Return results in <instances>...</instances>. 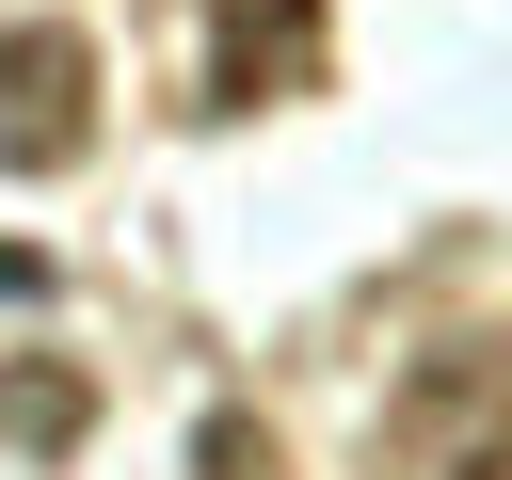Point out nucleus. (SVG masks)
<instances>
[{"label":"nucleus","instance_id":"20e7f679","mask_svg":"<svg viewBox=\"0 0 512 480\" xmlns=\"http://www.w3.org/2000/svg\"><path fill=\"white\" fill-rule=\"evenodd\" d=\"M80 432H96V384H80V368H0V448L64 464Z\"/></svg>","mask_w":512,"mask_h":480},{"label":"nucleus","instance_id":"7ed1b4c3","mask_svg":"<svg viewBox=\"0 0 512 480\" xmlns=\"http://www.w3.org/2000/svg\"><path fill=\"white\" fill-rule=\"evenodd\" d=\"M320 80H336V0H208V80H192L208 128L288 112V96H320Z\"/></svg>","mask_w":512,"mask_h":480},{"label":"nucleus","instance_id":"39448f33","mask_svg":"<svg viewBox=\"0 0 512 480\" xmlns=\"http://www.w3.org/2000/svg\"><path fill=\"white\" fill-rule=\"evenodd\" d=\"M192 480H288V448H272V416H240V400H208V416H192Z\"/></svg>","mask_w":512,"mask_h":480},{"label":"nucleus","instance_id":"423d86ee","mask_svg":"<svg viewBox=\"0 0 512 480\" xmlns=\"http://www.w3.org/2000/svg\"><path fill=\"white\" fill-rule=\"evenodd\" d=\"M0 304H48V256L32 240H0Z\"/></svg>","mask_w":512,"mask_h":480},{"label":"nucleus","instance_id":"f257e3e1","mask_svg":"<svg viewBox=\"0 0 512 480\" xmlns=\"http://www.w3.org/2000/svg\"><path fill=\"white\" fill-rule=\"evenodd\" d=\"M368 480H512V336H496V320L432 336V352L384 384Z\"/></svg>","mask_w":512,"mask_h":480},{"label":"nucleus","instance_id":"f03ea898","mask_svg":"<svg viewBox=\"0 0 512 480\" xmlns=\"http://www.w3.org/2000/svg\"><path fill=\"white\" fill-rule=\"evenodd\" d=\"M96 160V32L16 16L0 32V176H80Z\"/></svg>","mask_w":512,"mask_h":480}]
</instances>
